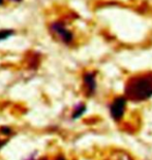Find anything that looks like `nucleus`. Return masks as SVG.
I'll use <instances>...</instances> for the list:
<instances>
[{"label":"nucleus","instance_id":"f257e3e1","mask_svg":"<svg viewBox=\"0 0 152 160\" xmlns=\"http://www.w3.org/2000/svg\"><path fill=\"white\" fill-rule=\"evenodd\" d=\"M126 95L133 100H145L152 96V72L141 74L128 81Z\"/></svg>","mask_w":152,"mask_h":160},{"label":"nucleus","instance_id":"423d86ee","mask_svg":"<svg viewBox=\"0 0 152 160\" xmlns=\"http://www.w3.org/2000/svg\"><path fill=\"white\" fill-rule=\"evenodd\" d=\"M3 2H4V0H0V5H2Z\"/></svg>","mask_w":152,"mask_h":160},{"label":"nucleus","instance_id":"20e7f679","mask_svg":"<svg viewBox=\"0 0 152 160\" xmlns=\"http://www.w3.org/2000/svg\"><path fill=\"white\" fill-rule=\"evenodd\" d=\"M84 81H85L86 87L88 88V90L90 92H93L94 89H95V77H94L93 73H87L85 78H84Z\"/></svg>","mask_w":152,"mask_h":160},{"label":"nucleus","instance_id":"7ed1b4c3","mask_svg":"<svg viewBox=\"0 0 152 160\" xmlns=\"http://www.w3.org/2000/svg\"><path fill=\"white\" fill-rule=\"evenodd\" d=\"M125 104L126 100L123 97H118L113 101L112 105H111V114H112L113 118L120 119L122 117L124 110H125Z\"/></svg>","mask_w":152,"mask_h":160},{"label":"nucleus","instance_id":"39448f33","mask_svg":"<svg viewBox=\"0 0 152 160\" xmlns=\"http://www.w3.org/2000/svg\"><path fill=\"white\" fill-rule=\"evenodd\" d=\"M15 31L12 29H2L0 30V40H4L6 38H8L9 36H12Z\"/></svg>","mask_w":152,"mask_h":160},{"label":"nucleus","instance_id":"f03ea898","mask_svg":"<svg viewBox=\"0 0 152 160\" xmlns=\"http://www.w3.org/2000/svg\"><path fill=\"white\" fill-rule=\"evenodd\" d=\"M51 30L55 35L60 38V40L65 43H70L73 39V34L69 29L66 28V26L61 22H55L51 25Z\"/></svg>","mask_w":152,"mask_h":160},{"label":"nucleus","instance_id":"0eeeda50","mask_svg":"<svg viewBox=\"0 0 152 160\" xmlns=\"http://www.w3.org/2000/svg\"><path fill=\"white\" fill-rule=\"evenodd\" d=\"M12 1H15V2H20L21 0H12Z\"/></svg>","mask_w":152,"mask_h":160}]
</instances>
